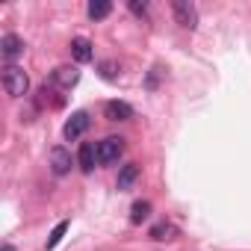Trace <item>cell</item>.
I'll use <instances>...</instances> for the list:
<instances>
[{
	"instance_id": "cell-1",
	"label": "cell",
	"mask_w": 251,
	"mask_h": 251,
	"mask_svg": "<svg viewBox=\"0 0 251 251\" xmlns=\"http://www.w3.org/2000/svg\"><path fill=\"white\" fill-rule=\"evenodd\" d=\"M3 89H6V95H12V98H24L27 95V89H30V77L24 74V68H18V65H3Z\"/></svg>"
},
{
	"instance_id": "cell-2",
	"label": "cell",
	"mask_w": 251,
	"mask_h": 251,
	"mask_svg": "<svg viewBox=\"0 0 251 251\" xmlns=\"http://www.w3.org/2000/svg\"><path fill=\"white\" fill-rule=\"evenodd\" d=\"M95 151H98V163H100V166H109V163H115V160L121 157L124 139H121V136H106V139H100V142L95 145Z\"/></svg>"
},
{
	"instance_id": "cell-3",
	"label": "cell",
	"mask_w": 251,
	"mask_h": 251,
	"mask_svg": "<svg viewBox=\"0 0 251 251\" xmlns=\"http://www.w3.org/2000/svg\"><path fill=\"white\" fill-rule=\"evenodd\" d=\"M172 12H175V21L183 30H195L198 27V9H195V3H189V0H175Z\"/></svg>"
},
{
	"instance_id": "cell-4",
	"label": "cell",
	"mask_w": 251,
	"mask_h": 251,
	"mask_svg": "<svg viewBox=\"0 0 251 251\" xmlns=\"http://www.w3.org/2000/svg\"><path fill=\"white\" fill-rule=\"evenodd\" d=\"M80 83V71L71 68V65H59L53 74H50V89H59V92H68Z\"/></svg>"
},
{
	"instance_id": "cell-5",
	"label": "cell",
	"mask_w": 251,
	"mask_h": 251,
	"mask_svg": "<svg viewBox=\"0 0 251 251\" xmlns=\"http://www.w3.org/2000/svg\"><path fill=\"white\" fill-rule=\"evenodd\" d=\"M86 127H89V112H74V115L65 121L62 136H65L68 142H74V139H80V136L86 133Z\"/></svg>"
},
{
	"instance_id": "cell-6",
	"label": "cell",
	"mask_w": 251,
	"mask_h": 251,
	"mask_svg": "<svg viewBox=\"0 0 251 251\" xmlns=\"http://www.w3.org/2000/svg\"><path fill=\"white\" fill-rule=\"evenodd\" d=\"M71 163H74V160H71V151H68V148L56 145V148L50 151V169H53V175H59V177L68 175V172H71Z\"/></svg>"
},
{
	"instance_id": "cell-7",
	"label": "cell",
	"mask_w": 251,
	"mask_h": 251,
	"mask_svg": "<svg viewBox=\"0 0 251 251\" xmlns=\"http://www.w3.org/2000/svg\"><path fill=\"white\" fill-rule=\"evenodd\" d=\"M103 115H106L109 121H130V118H133V106L124 103V100H106Z\"/></svg>"
},
{
	"instance_id": "cell-8",
	"label": "cell",
	"mask_w": 251,
	"mask_h": 251,
	"mask_svg": "<svg viewBox=\"0 0 251 251\" xmlns=\"http://www.w3.org/2000/svg\"><path fill=\"white\" fill-rule=\"evenodd\" d=\"M136 180H139V166H136V163H127V166H121L115 186H118V192H127Z\"/></svg>"
},
{
	"instance_id": "cell-9",
	"label": "cell",
	"mask_w": 251,
	"mask_h": 251,
	"mask_svg": "<svg viewBox=\"0 0 251 251\" xmlns=\"http://www.w3.org/2000/svg\"><path fill=\"white\" fill-rule=\"evenodd\" d=\"M0 53H3L6 59H15V56L24 53V42H21L15 33H6L3 39H0Z\"/></svg>"
},
{
	"instance_id": "cell-10",
	"label": "cell",
	"mask_w": 251,
	"mask_h": 251,
	"mask_svg": "<svg viewBox=\"0 0 251 251\" xmlns=\"http://www.w3.org/2000/svg\"><path fill=\"white\" fill-rule=\"evenodd\" d=\"M71 56H74L77 62H89V59H92V42H89L86 36L71 39Z\"/></svg>"
},
{
	"instance_id": "cell-11",
	"label": "cell",
	"mask_w": 251,
	"mask_h": 251,
	"mask_svg": "<svg viewBox=\"0 0 251 251\" xmlns=\"http://www.w3.org/2000/svg\"><path fill=\"white\" fill-rule=\"evenodd\" d=\"M77 163H80V169H83V172H92V169H95V163H98V151H95V145L83 142V145H80V154H77Z\"/></svg>"
},
{
	"instance_id": "cell-12",
	"label": "cell",
	"mask_w": 251,
	"mask_h": 251,
	"mask_svg": "<svg viewBox=\"0 0 251 251\" xmlns=\"http://www.w3.org/2000/svg\"><path fill=\"white\" fill-rule=\"evenodd\" d=\"M175 236H177V227L172 222H157L151 227V239H157V242H166V239H175Z\"/></svg>"
},
{
	"instance_id": "cell-13",
	"label": "cell",
	"mask_w": 251,
	"mask_h": 251,
	"mask_svg": "<svg viewBox=\"0 0 251 251\" xmlns=\"http://www.w3.org/2000/svg\"><path fill=\"white\" fill-rule=\"evenodd\" d=\"M86 12H89L92 21H100V18H106V15L112 12V3H109V0H92Z\"/></svg>"
},
{
	"instance_id": "cell-14",
	"label": "cell",
	"mask_w": 251,
	"mask_h": 251,
	"mask_svg": "<svg viewBox=\"0 0 251 251\" xmlns=\"http://www.w3.org/2000/svg\"><path fill=\"white\" fill-rule=\"evenodd\" d=\"M148 216H151V204H148V201H136V204L130 207V222H133V225H142Z\"/></svg>"
},
{
	"instance_id": "cell-15",
	"label": "cell",
	"mask_w": 251,
	"mask_h": 251,
	"mask_svg": "<svg viewBox=\"0 0 251 251\" xmlns=\"http://www.w3.org/2000/svg\"><path fill=\"white\" fill-rule=\"evenodd\" d=\"M65 230H68V222H59V225H56V227L50 230V236H48L45 248H48V251H50V248H56V245H59V239L65 236Z\"/></svg>"
},
{
	"instance_id": "cell-16",
	"label": "cell",
	"mask_w": 251,
	"mask_h": 251,
	"mask_svg": "<svg viewBox=\"0 0 251 251\" xmlns=\"http://www.w3.org/2000/svg\"><path fill=\"white\" fill-rule=\"evenodd\" d=\"M100 77H103V80H115V77H118L115 62H100Z\"/></svg>"
},
{
	"instance_id": "cell-17",
	"label": "cell",
	"mask_w": 251,
	"mask_h": 251,
	"mask_svg": "<svg viewBox=\"0 0 251 251\" xmlns=\"http://www.w3.org/2000/svg\"><path fill=\"white\" fill-rule=\"evenodd\" d=\"M130 12H133V15H145V12H148V3H139V0H130Z\"/></svg>"
},
{
	"instance_id": "cell-18",
	"label": "cell",
	"mask_w": 251,
	"mask_h": 251,
	"mask_svg": "<svg viewBox=\"0 0 251 251\" xmlns=\"http://www.w3.org/2000/svg\"><path fill=\"white\" fill-rule=\"evenodd\" d=\"M3 251H15V248H12V245H9V242H6V245H3Z\"/></svg>"
}]
</instances>
